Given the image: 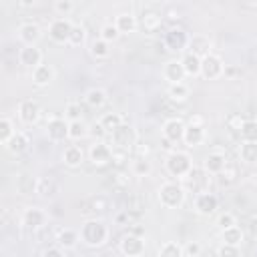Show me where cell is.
I'll return each mask as SVG.
<instances>
[{"instance_id": "obj_32", "label": "cell", "mask_w": 257, "mask_h": 257, "mask_svg": "<svg viewBox=\"0 0 257 257\" xmlns=\"http://www.w3.org/2000/svg\"><path fill=\"white\" fill-rule=\"evenodd\" d=\"M88 52H90V56L94 60H104V58L110 56V44L106 40H102V38H94L88 44Z\"/></svg>"}, {"instance_id": "obj_5", "label": "cell", "mask_w": 257, "mask_h": 257, "mask_svg": "<svg viewBox=\"0 0 257 257\" xmlns=\"http://www.w3.org/2000/svg\"><path fill=\"white\" fill-rule=\"evenodd\" d=\"M189 40H191V34L183 28V26H171L165 34H163V44L169 52H175V54H185L189 50Z\"/></svg>"}, {"instance_id": "obj_24", "label": "cell", "mask_w": 257, "mask_h": 257, "mask_svg": "<svg viewBox=\"0 0 257 257\" xmlns=\"http://www.w3.org/2000/svg\"><path fill=\"white\" fill-rule=\"evenodd\" d=\"M112 22H114V26L118 28L120 34H133L139 28V18L128 10L126 12H118Z\"/></svg>"}, {"instance_id": "obj_33", "label": "cell", "mask_w": 257, "mask_h": 257, "mask_svg": "<svg viewBox=\"0 0 257 257\" xmlns=\"http://www.w3.org/2000/svg\"><path fill=\"white\" fill-rule=\"evenodd\" d=\"M36 185H38V179L32 177V175H20V177H16V191L20 195H32V193H36Z\"/></svg>"}, {"instance_id": "obj_31", "label": "cell", "mask_w": 257, "mask_h": 257, "mask_svg": "<svg viewBox=\"0 0 257 257\" xmlns=\"http://www.w3.org/2000/svg\"><path fill=\"white\" fill-rule=\"evenodd\" d=\"M221 241H223V245L241 247L243 241H245V233H243V229H241L239 225H235V227H231V229L221 231Z\"/></svg>"}, {"instance_id": "obj_17", "label": "cell", "mask_w": 257, "mask_h": 257, "mask_svg": "<svg viewBox=\"0 0 257 257\" xmlns=\"http://www.w3.org/2000/svg\"><path fill=\"white\" fill-rule=\"evenodd\" d=\"M185 126H187V122H185L183 118H179V116L167 118V120L163 122V128H161L163 139H167V141H171V143H179V141H183Z\"/></svg>"}, {"instance_id": "obj_3", "label": "cell", "mask_w": 257, "mask_h": 257, "mask_svg": "<svg viewBox=\"0 0 257 257\" xmlns=\"http://www.w3.org/2000/svg\"><path fill=\"white\" fill-rule=\"evenodd\" d=\"M165 169L175 179H187L195 167H193V159H191V155L187 151L173 149L165 157Z\"/></svg>"}, {"instance_id": "obj_38", "label": "cell", "mask_w": 257, "mask_h": 257, "mask_svg": "<svg viewBox=\"0 0 257 257\" xmlns=\"http://www.w3.org/2000/svg\"><path fill=\"white\" fill-rule=\"evenodd\" d=\"M241 143H257V120L247 118L239 131Z\"/></svg>"}, {"instance_id": "obj_18", "label": "cell", "mask_w": 257, "mask_h": 257, "mask_svg": "<svg viewBox=\"0 0 257 257\" xmlns=\"http://www.w3.org/2000/svg\"><path fill=\"white\" fill-rule=\"evenodd\" d=\"M191 54L199 56L201 60L209 54H213V40L207 36V34H193L191 40H189V50Z\"/></svg>"}, {"instance_id": "obj_11", "label": "cell", "mask_w": 257, "mask_h": 257, "mask_svg": "<svg viewBox=\"0 0 257 257\" xmlns=\"http://www.w3.org/2000/svg\"><path fill=\"white\" fill-rule=\"evenodd\" d=\"M20 221H22V225H24L26 229L38 231V229H42V227L48 223V213H46L44 209H40V207H26V209L22 211Z\"/></svg>"}, {"instance_id": "obj_25", "label": "cell", "mask_w": 257, "mask_h": 257, "mask_svg": "<svg viewBox=\"0 0 257 257\" xmlns=\"http://www.w3.org/2000/svg\"><path fill=\"white\" fill-rule=\"evenodd\" d=\"M60 159H62V163L66 167L76 169V167H80L84 163V151L78 145H66L64 151H62V155H60Z\"/></svg>"}, {"instance_id": "obj_53", "label": "cell", "mask_w": 257, "mask_h": 257, "mask_svg": "<svg viewBox=\"0 0 257 257\" xmlns=\"http://www.w3.org/2000/svg\"><path fill=\"white\" fill-rule=\"evenodd\" d=\"M40 257H66V255H64V249H60L58 245H52V247H46L40 253Z\"/></svg>"}, {"instance_id": "obj_56", "label": "cell", "mask_w": 257, "mask_h": 257, "mask_svg": "<svg viewBox=\"0 0 257 257\" xmlns=\"http://www.w3.org/2000/svg\"><path fill=\"white\" fill-rule=\"evenodd\" d=\"M187 124H193V126H205V116H201V114H193V116H189Z\"/></svg>"}, {"instance_id": "obj_57", "label": "cell", "mask_w": 257, "mask_h": 257, "mask_svg": "<svg viewBox=\"0 0 257 257\" xmlns=\"http://www.w3.org/2000/svg\"><path fill=\"white\" fill-rule=\"evenodd\" d=\"M128 233H133V235H137V237H145V227L139 225V223H133V227L128 229Z\"/></svg>"}, {"instance_id": "obj_55", "label": "cell", "mask_w": 257, "mask_h": 257, "mask_svg": "<svg viewBox=\"0 0 257 257\" xmlns=\"http://www.w3.org/2000/svg\"><path fill=\"white\" fill-rule=\"evenodd\" d=\"M114 151V149H112ZM126 159H128V153H124V151H114L112 153V161H114V165H118V167H122L124 163H126Z\"/></svg>"}, {"instance_id": "obj_52", "label": "cell", "mask_w": 257, "mask_h": 257, "mask_svg": "<svg viewBox=\"0 0 257 257\" xmlns=\"http://www.w3.org/2000/svg\"><path fill=\"white\" fill-rule=\"evenodd\" d=\"M90 135H92L94 141H104V137H106L108 133L104 131V126H102L100 122H94V124L90 126Z\"/></svg>"}, {"instance_id": "obj_45", "label": "cell", "mask_w": 257, "mask_h": 257, "mask_svg": "<svg viewBox=\"0 0 257 257\" xmlns=\"http://www.w3.org/2000/svg\"><path fill=\"white\" fill-rule=\"evenodd\" d=\"M235 225H237V217H235L233 213H229V211H225V213H221V215L217 217V227H219L221 231L231 229V227H235Z\"/></svg>"}, {"instance_id": "obj_28", "label": "cell", "mask_w": 257, "mask_h": 257, "mask_svg": "<svg viewBox=\"0 0 257 257\" xmlns=\"http://www.w3.org/2000/svg\"><path fill=\"white\" fill-rule=\"evenodd\" d=\"M106 100H108V94L100 86H92L84 92V104L90 108H102L106 104Z\"/></svg>"}, {"instance_id": "obj_58", "label": "cell", "mask_w": 257, "mask_h": 257, "mask_svg": "<svg viewBox=\"0 0 257 257\" xmlns=\"http://www.w3.org/2000/svg\"><path fill=\"white\" fill-rule=\"evenodd\" d=\"M167 18H169V20H179V18H181V14H179L177 10H173V8H171V10L167 12Z\"/></svg>"}, {"instance_id": "obj_4", "label": "cell", "mask_w": 257, "mask_h": 257, "mask_svg": "<svg viewBox=\"0 0 257 257\" xmlns=\"http://www.w3.org/2000/svg\"><path fill=\"white\" fill-rule=\"evenodd\" d=\"M110 137V145L114 151H124V153H133L135 145L139 143V135L137 128L128 122H122L114 133L108 135Z\"/></svg>"}, {"instance_id": "obj_27", "label": "cell", "mask_w": 257, "mask_h": 257, "mask_svg": "<svg viewBox=\"0 0 257 257\" xmlns=\"http://www.w3.org/2000/svg\"><path fill=\"white\" fill-rule=\"evenodd\" d=\"M207 139V133H205V126H193V124H187L185 126V135H183V143L193 149V147H199L203 145Z\"/></svg>"}, {"instance_id": "obj_36", "label": "cell", "mask_w": 257, "mask_h": 257, "mask_svg": "<svg viewBox=\"0 0 257 257\" xmlns=\"http://www.w3.org/2000/svg\"><path fill=\"white\" fill-rule=\"evenodd\" d=\"M157 257H185V251H183V245L177 243V241H167L159 247L157 251Z\"/></svg>"}, {"instance_id": "obj_59", "label": "cell", "mask_w": 257, "mask_h": 257, "mask_svg": "<svg viewBox=\"0 0 257 257\" xmlns=\"http://www.w3.org/2000/svg\"><path fill=\"white\" fill-rule=\"evenodd\" d=\"M245 8H257V2H249V4H245Z\"/></svg>"}, {"instance_id": "obj_1", "label": "cell", "mask_w": 257, "mask_h": 257, "mask_svg": "<svg viewBox=\"0 0 257 257\" xmlns=\"http://www.w3.org/2000/svg\"><path fill=\"white\" fill-rule=\"evenodd\" d=\"M108 237H110V229L102 219L92 217L80 225V243L86 245L88 249L104 247L108 243Z\"/></svg>"}, {"instance_id": "obj_49", "label": "cell", "mask_w": 257, "mask_h": 257, "mask_svg": "<svg viewBox=\"0 0 257 257\" xmlns=\"http://www.w3.org/2000/svg\"><path fill=\"white\" fill-rule=\"evenodd\" d=\"M135 159H149V155H151V147L147 145V143H137L135 145V149H133V153H131Z\"/></svg>"}, {"instance_id": "obj_20", "label": "cell", "mask_w": 257, "mask_h": 257, "mask_svg": "<svg viewBox=\"0 0 257 257\" xmlns=\"http://www.w3.org/2000/svg\"><path fill=\"white\" fill-rule=\"evenodd\" d=\"M18 62L30 70L42 64V50L38 46H20L18 48Z\"/></svg>"}, {"instance_id": "obj_8", "label": "cell", "mask_w": 257, "mask_h": 257, "mask_svg": "<svg viewBox=\"0 0 257 257\" xmlns=\"http://www.w3.org/2000/svg\"><path fill=\"white\" fill-rule=\"evenodd\" d=\"M227 165H229V159H227L225 151H221V149H215V151L207 153L205 159H203V171L207 175H213V177H219L227 169Z\"/></svg>"}, {"instance_id": "obj_39", "label": "cell", "mask_w": 257, "mask_h": 257, "mask_svg": "<svg viewBox=\"0 0 257 257\" xmlns=\"http://www.w3.org/2000/svg\"><path fill=\"white\" fill-rule=\"evenodd\" d=\"M131 173L135 177H149L153 173V163L149 159H135L133 157V163H131Z\"/></svg>"}, {"instance_id": "obj_9", "label": "cell", "mask_w": 257, "mask_h": 257, "mask_svg": "<svg viewBox=\"0 0 257 257\" xmlns=\"http://www.w3.org/2000/svg\"><path fill=\"white\" fill-rule=\"evenodd\" d=\"M70 30H72V22L68 18H54V20H50L46 32L54 44H68Z\"/></svg>"}, {"instance_id": "obj_15", "label": "cell", "mask_w": 257, "mask_h": 257, "mask_svg": "<svg viewBox=\"0 0 257 257\" xmlns=\"http://www.w3.org/2000/svg\"><path fill=\"white\" fill-rule=\"evenodd\" d=\"M161 74H163V78H165L169 84H181V82H185V78H187L181 58H169V60L163 64Z\"/></svg>"}, {"instance_id": "obj_54", "label": "cell", "mask_w": 257, "mask_h": 257, "mask_svg": "<svg viewBox=\"0 0 257 257\" xmlns=\"http://www.w3.org/2000/svg\"><path fill=\"white\" fill-rule=\"evenodd\" d=\"M247 233L251 235V239L257 241V213L249 217V221H247Z\"/></svg>"}, {"instance_id": "obj_23", "label": "cell", "mask_w": 257, "mask_h": 257, "mask_svg": "<svg viewBox=\"0 0 257 257\" xmlns=\"http://www.w3.org/2000/svg\"><path fill=\"white\" fill-rule=\"evenodd\" d=\"M4 149L10 153V155H22V153H26L28 149H30V137L24 133V131H16L14 133V137L4 145Z\"/></svg>"}, {"instance_id": "obj_47", "label": "cell", "mask_w": 257, "mask_h": 257, "mask_svg": "<svg viewBox=\"0 0 257 257\" xmlns=\"http://www.w3.org/2000/svg\"><path fill=\"white\" fill-rule=\"evenodd\" d=\"M90 209H92L94 213H104V211L108 209V199L102 197V195L92 197V199H90Z\"/></svg>"}, {"instance_id": "obj_30", "label": "cell", "mask_w": 257, "mask_h": 257, "mask_svg": "<svg viewBox=\"0 0 257 257\" xmlns=\"http://www.w3.org/2000/svg\"><path fill=\"white\" fill-rule=\"evenodd\" d=\"M181 62H183V68H185V74L191 76V78H197L201 76V58L191 54V52H185L181 56Z\"/></svg>"}, {"instance_id": "obj_35", "label": "cell", "mask_w": 257, "mask_h": 257, "mask_svg": "<svg viewBox=\"0 0 257 257\" xmlns=\"http://www.w3.org/2000/svg\"><path fill=\"white\" fill-rule=\"evenodd\" d=\"M239 159L245 165H257V143H241L239 145Z\"/></svg>"}, {"instance_id": "obj_43", "label": "cell", "mask_w": 257, "mask_h": 257, "mask_svg": "<svg viewBox=\"0 0 257 257\" xmlns=\"http://www.w3.org/2000/svg\"><path fill=\"white\" fill-rule=\"evenodd\" d=\"M98 38H102V40H106L108 44H112V42H116V40L120 38V32H118V28L114 26V22H106V24L100 26Z\"/></svg>"}, {"instance_id": "obj_46", "label": "cell", "mask_w": 257, "mask_h": 257, "mask_svg": "<svg viewBox=\"0 0 257 257\" xmlns=\"http://www.w3.org/2000/svg\"><path fill=\"white\" fill-rule=\"evenodd\" d=\"M235 179H237V169L229 163V165H227V169L219 175V183H221V185H225V187H229V185H233V183H235Z\"/></svg>"}, {"instance_id": "obj_26", "label": "cell", "mask_w": 257, "mask_h": 257, "mask_svg": "<svg viewBox=\"0 0 257 257\" xmlns=\"http://www.w3.org/2000/svg\"><path fill=\"white\" fill-rule=\"evenodd\" d=\"M30 78H32V82L36 84V86H40V88H44V86H48L52 80H54V68L50 66V64H40V66H36L32 72H30Z\"/></svg>"}, {"instance_id": "obj_14", "label": "cell", "mask_w": 257, "mask_h": 257, "mask_svg": "<svg viewBox=\"0 0 257 257\" xmlns=\"http://www.w3.org/2000/svg\"><path fill=\"white\" fill-rule=\"evenodd\" d=\"M112 147L106 143V141H94L88 149V159L92 165L96 167H102V165H108L112 161Z\"/></svg>"}, {"instance_id": "obj_22", "label": "cell", "mask_w": 257, "mask_h": 257, "mask_svg": "<svg viewBox=\"0 0 257 257\" xmlns=\"http://www.w3.org/2000/svg\"><path fill=\"white\" fill-rule=\"evenodd\" d=\"M54 241H56V245H58L60 249L70 251V249H74V247L80 243V231L70 229V227H60V229L56 231Z\"/></svg>"}, {"instance_id": "obj_34", "label": "cell", "mask_w": 257, "mask_h": 257, "mask_svg": "<svg viewBox=\"0 0 257 257\" xmlns=\"http://www.w3.org/2000/svg\"><path fill=\"white\" fill-rule=\"evenodd\" d=\"M102 126H104V131L110 135V133H114L122 122H124V118H122V114L120 112H104L102 116H100V120H98Z\"/></svg>"}, {"instance_id": "obj_50", "label": "cell", "mask_w": 257, "mask_h": 257, "mask_svg": "<svg viewBox=\"0 0 257 257\" xmlns=\"http://www.w3.org/2000/svg\"><path fill=\"white\" fill-rule=\"evenodd\" d=\"M183 251H185V257H199L203 247L199 241H189L187 245H183Z\"/></svg>"}, {"instance_id": "obj_42", "label": "cell", "mask_w": 257, "mask_h": 257, "mask_svg": "<svg viewBox=\"0 0 257 257\" xmlns=\"http://www.w3.org/2000/svg\"><path fill=\"white\" fill-rule=\"evenodd\" d=\"M14 133H16V126H14L12 118L2 116V118H0V143L6 145V143L14 137Z\"/></svg>"}, {"instance_id": "obj_29", "label": "cell", "mask_w": 257, "mask_h": 257, "mask_svg": "<svg viewBox=\"0 0 257 257\" xmlns=\"http://www.w3.org/2000/svg\"><path fill=\"white\" fill-rule=\"evenodd\" d=\"M189 94H191V88H189L187 82H181V84H169V86H167V98H169L171 102L183 104V102H187Z\"/></svg>"}, {"instance_id": "obj_41", "label": "cell", "mask_w": 257, "mask_h": 257, "mask_svg": "<svg viewBox=\"0 0 257 257\" xmlns=\"http://www.w3.org/2000/svg\"><path fill=\"white\" fill-rule=\"evenodd\" d=\"M82 114H84V108L80 102L76 100H68L66 106H64V118L68 122H74V120H82Z\"/></svg>"}, {"instance_id": "obj_2", "label": "cell", "mask_w": 257, "mask_h": 257, "mask_svg": "<svg viewBox=\"0 0 257 257\" xmlns=\"http://www.w3.org/2000/svg\"><path fill=\"white\" fill-rule=\"evenodd\" d=\"M187 191L179 181H165L157 189V201L163 209H181L185 205Z\"/></svg>"}, {"instance_id": "obj_7", "label": "cell", "mask_w": 257, "mask_h": 257, "mask_svg": "<svg viewBox=\"0 0 257 257\" xmlns=\"http://www.w3.org/2000/svg\"><path fill=\"white\" fill-rule=\"evenodd\" d=\"M193 209L197 215L201 217H211L217 213L219 209V197L211 191H201L195 195V201H193Z\"/></svg>"}, {"instance_id": "obj_44", "label": "cell", "mask_w": 257, "mask_h": 257, "mask_svg": "<svg viewBox=\"0 0 257 257\" xmlns=\"http://www.w3.org/2000/svg\"><path fill=\"white\" fill-rule=\"evenodd\" d=\"M52 10L58 14V18H66L74 10V2L72 0H56L52 4Z\"/></svg>"}, {"instance_id": "obj_16", "label": "cell", "mask_w": 257, "mask_h": 257, "mask_svg": "<svg viewBox=\"0 0 257 257\" xmlns=\"http://www.w3.org/2000/svg\"><path fill=\"white\" fill-rule=\"evenodd\" d=\"M68 124H70V122H68L64 116H56L54 120L46 122L44 133H46L48 141H50V143H62V141H66V139H68Z\"/></svg>"}, {"instance_id": "obj_19", "label": "cell", "mask_w": 257, "mask_h": 257, "mask_svg": "<svg viewBox=\"0 0 257 257\" xmlns=\"http://www.w3.org/2000/svg\"><path fill=\"white\" fill-rule=\"evenodd\" d=\"M163 20H165V16H163L159 10H155V8H147V10H143V14H141V18H139V26H141L145 32L153 34V32L161 30Z\"/></svg>"}, {"instance_id": "obj_13", "label": "cell", "mask_w": 257, "mask_h": 257, "mask_svg": "<svg viewBox=\"0 0 257 257\" xmlns=\"http://www.w3.org/2000/svg\"><path fill=\"white\" fill-rule=\"evenodd\" d=\"M16 36L22 42V46H36V42L42 38V28L36 22L26 20L16 28Z\"/></svg>"}, {"instance_id": "obj_21", "label": "cell", "mask_w": 257, "mask_h": 257, "mask_svg": "<svg viewBox=\"0 0 257 257\" xmlns=\"http://www.w3.org/2000/svg\"><path fill=\"white\" fill-rule=\"evenodd\" d=\"M60 193V185L56 179L52 177H38V185H36V195L42 201H52L56 199Z\"/></svg>"}, {"instance_id": "obj_60", "label": "cell", "mask_w": 257, "mask_h": 257, "mask_svg": "<svg viewBox=\"0 0 257 257\" xmlns=\"http://www.w3.org/2000/svg\"><path fill=\"white\" fill-rule=\"evenodd\" d=\"M205 257H217V253H215V255H211V253H207V255H205Z\"/></svg>"}, {"instance_id": "obj_6", "label": "cell", "mask_w": 257, "mask_h": 257, "mask_svg": "<svg viewBox=\"0 0 257 257\" xmlns=\"http://www.w3.org/2000/svg\"><path fill=\"white\" fill-rule=\"evenodd\" d=\"M16 114H18V120H20L22 124H26V126H34V124H38V120L42 118V108H40V104H38L36 100H32V98H24V100L18 102V106H16Z\"/></svg>"}, {"instance_id": "obj_51", "label": "cell", "mask_w": 257, "mask_h": 257, "mask_svg": "<svg viewBox=\"0 0 257 257\" xmlns=\"http://www.w3.org/2000/svg\"><path fill=\"white\" fill-rule=\"evenodd\" d=\"M245 120H247V118H243L241 114H231V116L227 118V126H229L231 131H235V133H239Z\"/></svg>"}, {"instance_id": "obj_40", "label": "cell", "mask_w": 257, "mask_h": 257, "mask_svg": "<svg viewBox=\"0 0 257 257\" xmlns=\"http://www.w3.org/2000/svg\"><path fill=\"white\" fill-rule=\"evenodd\" d=\"M86 42V28L84 24H72V30H70V38H68V46L72 48H78Z\"/></svg>"}, {"instance_id": "obj_48", "label": "cell", "mask_w": 257, "mask_h": 257, "mask_svg": "<svg viewBox=\"0 0 257 257\" xmlns=\"http://www.w3.org/2000/svg\"><path fill=\"white\" fill-rule=\"evenodd\" d=\"M217 257H241V247H233V245H223L217 249Z\"/></svg>"}, {"instance_id": "obj_10", "label": "cell", "mask_w": 257, "mask_h": 257, "mask_svg": "<svg viewBox=\"0 0 257 257\" xmlns=\"http://www.w3.org/2000/svg\"><path fill=\"white\" fill-rule=\"evenodd\" d=\"M225 74V62L219 54H209L201 60V76L205 80H217Z\"/></svg>"}, {"instance_id": "obj_12", "label": "cell", "mask_w": 257, "mask_h": 257, "mask_svg": "<svg viewBox=\"0 0 257 257\" xmlns=\"http://www.w3.org/2000/svg\"><path fill=\"white\" fill-rule=\"evenodd\" d=\"M118 251L124 257H141L145 253V237H137L133 233H126L118 241Z\"/></svg>"}, {"instance_id": "obj_37", "label": "cell", "mask_w": 257, "mask_h": 257, "mask_svg": "<svg viewBox=\"0 0 257 257\" xmlns=\"http://www.w3.org/2000/svg\"><path fill=\"white\" fill-rule=\"evenodd\" d=\"M88 135H90V126L84 120H74L68 124V139L80 141V139H86Z\"/></svg>"}]
</instances>
